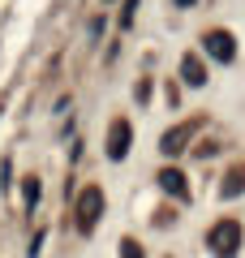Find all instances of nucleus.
<instances>
[{"instance_id": "obj_1", "label": "nucleus", "mask_w": 245, "mask_h": 258, "mask_svg": "<svg viewBox=\"0 0 245 258\" xmlns=\"http://www.w3.org/2000/svg\"><path fill=\"white\" fill-rule=\"evenodd\" d=\"M207 245H211L215 258H236V249H241V224L236 220H219L215 228H211Z\"/></svg>"}, {"instance_id": "obj_2", "label": "nucleus", "mask_w": 245, "mask_h": 258, "mask_svg": "<svg viewBox=\"0 0 245 258\" xmlns=\"http://www.w3.org/2000/svg\"><path fill=\"white\" fill-rule=\"evenodd\" d=\"M99 215H103V189L99 185H86L82 198H78V228L91 232L95 224H99Z\"/></svg>"}, {"instance_id": "obj_3", "label": "nucleus", "mask_w": 245, "mask_h": 258, "mask_svg": "<svg viewBox=\"0 0 245 258\" xmlns=\"http://www.w3.org/2000/svg\"><path fill=\"white\" fill-rule=\"evenodd\" d=\"M202 47H207V56H215L219 64H232L236 60V39L228 35V30H207Z\"/></svg>"}, {"instance_id": "obj_4", "label": "nucleus", "mask_w": 245, "mask_h": 258, "mask_svg": "<svg viewBox=\"0 0 245 258\" xmlns=\"http://www.w3.org/2000/svg\"><path fill=\"white\" fill-rule=\"evenodd\" d=\"M129 142H134V125H129V120H112V129H108V159H125Z\"/></svg>"}, {"instance_id": "obj_5", "label": "nucleus", "mask_w": 245, "mask_h": 258, "mask_svg": "<svg viewBox=\"0 0 245 258\" xmlns=\"http://www.w3.org/2000/svg\"><path fill=\"white\" fill-rule=\"evenodd\" d=\"M194 129H198V120H185V125H172L168 134H163V155H181L185 147H190V138H194Z\"/></svg>"}, {"instance_id": "obj_6", "label": "nucleus", "mask_w": 245, "mask_h": 258, "mask_svg": "<svg viewBox=\"0 0 245 258\" xmlns=\"http://www.w3.org/2000/svg\"><path fill=\"white\" fill-rule=\"evenodd\" d=\"M159 189L172 194V198H190V181H185V172H176V168H163L159 172Z\"/></svg>"}, {"instance_id": "obj_7", "label": "nucleus", "mask_w": 245, "mask_h": 258, "mask_svg": "<svg viewBox=\"0 0 245 258\" xmlns=\"http://www.w3.org/2000/svg\"><path fill=\"white\" fill-rule=\"evenodd\" d=\"M181 82L185 86H207V69H202V60L190 56V52L181 56Z\"/></svg>"}, {"instance_id": "obj_8", "label": "nucleus", "mask_w": 245, "mask_h": 258, "mask_svg": "<svg viewBox=\"0 0 245 258\" xmlns=\"http://www.w3.org/2000/svg\"><path fill=\"white\" fill-rule=\"evenodd\" d=\"M236 194H245V168H232L219 185V198H236Z\"/></svg>"}, {"instance_id": "obj_9", "label": "nucleus", "mask_w": 245, "mask_h": 258, "mask_svg": "<svg viewBox=\"0 0 245 258\" xmlns=\"http://www.w3.org/2000/svg\"><path fill=\"white\" fill-rule=\"evenodd\" d=\"M39 194H43V185H39V176H30V181H26V207H30V211L39 207Z\"/></svg>"}, {"instance_id": "obj_10", "label": "nucleus", "mask_w": 245, "mask_h": 258, "mask_svg": "<svg viewBox=\"0 0 245 258\" xmlns=\"http://www.w3.org/2000/svg\"><path fill=\"white\" fill-rule=\"evenodd\" d=\"M120 258H142V249H138V241H120Z\"/></svg>"}, {"instance_id": "obj_11", "label": "nucleus", "mask_w": 245, "mask_h": 258, "mask_svg": "<svg viewBox=\"0 0 245 258\" xmlns=\"http://www.w3.org/2000/svg\"><path fill=\"white\" fill-rule=\"evenodd\" d=\"M134 9H138V0H125V9H120V30L134 22Z\"/></svg>"}, {"instance_id": "obj_12", "label": "nucleus", "mask_w": 245, "mask_h": 258, "mask_svg": "<svg viewBox=\"0 0 245 258\" xmlns=\"http://www.w3.org/2000/svg\"><path fill=\"white\" fill-rule=\"evenodd\" d=\"M172 5H176V9H190V5H194V0H172Z\"/></svg>"}]
</instances>
